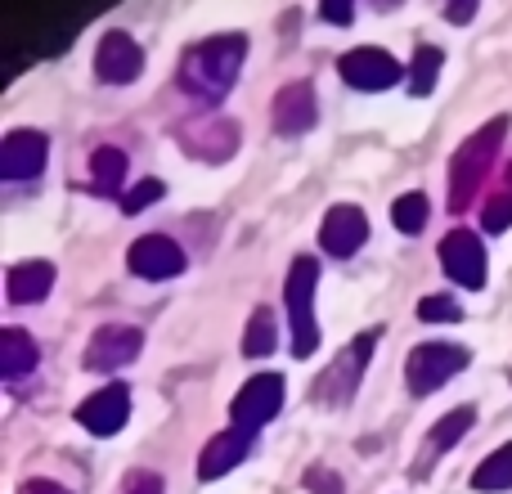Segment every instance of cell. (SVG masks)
Listing matches in <instances>:
<instances>
[{
	"instance_id": "1",
	"label": "cell",
	"mask_w": 512,
	"mask_h": 494,
	"mask_svg": "<svg viewBox=\"0 0 512 494\" xmlns=\"http://www.w3.org/2000/svg\"><path fill=\"white\" fill-rule=\"evenodd\" d=\"M243 54H248L243 36H207V41L189 45L185 59H180V72H176L180 90H185L194 104H221L243 72Z\"/></svg>"
},
{
	"instance_id": "2",
	"label": "cell",
	"mask_w": 512,
	"mask_h": 494,
	"mask_svg": "<svg viewBox=\"0 0 512 494\" xmlns=\"http://www.w3.org/2000/svg\"><path fill=\"white\" fill-rule=\"evenodd\" d=\"M504 135H508V117H490L477 135H468V140L459 144V153H454V162H450V212H463V207L477 198L481 180L490 176V167H495V158H499Z\"/></svg>"
},
{
	"instance_id": "3",
	"label": "cell",
	"mask_w": 512,
	"mask_h": 494,
	"mask_svg": "<svg viewBox=\"0 0 512 494\" xmlns=\"http://www.w3.org/2000/svg\"><path fill=\"white\" fill-rule=\"evenodd\" d=\"M315 283H319V265L310 256H297L283 279V301H288V324H292V355L306 360L315 355L319 337H315Z\"/></svg>"
},
{
	"instance_id": "4",
	"label": "cell",
	"mask_w": 512,
	"mask_h": 494,
	"mask_svg": "<svg viewBox=\"0 0 512 494\" xmlns=\"http://www.w3.org/2000/svg\"><path fill=\"white\" fill-rule=\"evenodd\" d=\"M468 346H454V342H432V346H414L405 364V382L414 396H432L436 387L454 378L459 369H468Z\"/></svg>"
},
{
	"instance_id": "5",
	"label": "cell",
	"mask_w": 512,
	"mask_h": 494,
	"mask_svg": "<svg viewBox=\"0 0 512 494\" xmlns=\"http://www.w3.org/2000/svg\"><path fill=\"white\" fill-rule=\"evenodd\" d=\"M337 72H342V81L355 90H391L400 77H405L400 63L391 59L387 50H378V45H360V50L342 54V59H337Z\"/></svg>"
},
{
	"instance_id": "6",
	"label": "cell",
	"mask_w": 512,
	"mask_h": 494,
	"mask_svg": "<svg viewBox=\"0 0 512 494\" xmlns=\"http://www.w3.org/2000/svg\"><path fill=\"white\" fill-rule=\"evenodd\" d=\"M126 418H131V391L122 382H108V387H99L95 396H86L77 405V423L90 436H117L126 427Z\"/></svg>"
},
{
	"instance_id": "7",
	"label": "cell",
	"mask_w": 512,
	"mask_h": 494,
	"mask_svg": "<svg viewBox=\"0 0 512 494\" xmlns=\"http://www.w3.org/2000/svg\"><path fill=\"white\" fill-rule=\"evenodd\" d=\"M441 265L445 274H450L454 283H463V288H486V247L472 230H450L441 239Z\"/></svg>"
},
{
	"instance_id": "8",
	"label": "cell",
	"mask_w": 512,
	"mask_h": 494,
	"mask_svg": "<svg viewBox=\"0 0 512 494\" xmlns=\"http://www.w3.org/2000/svg\"><path fill=\"white\" fill-rule=\"evenodd\" d=\"M126 265H131V274H140V279L162 283V279L185 274V252H180V243L167 239V234H144V239L131 243Z\"/></svg>"
},
{
	"instance_id": "9",
	"label": "cell",
	"mask_w": 512,
	"mask_h": 494,
	"mask_svg": "<svg viewBox=\"0 0 512 494\" xmlns=\"http://www.w3.org/2000/svg\"><path fill=\"white\" fill-rule=\"evenodd\" d=\"M144 351V333L140 328H126V324H108L90 337L86 346V369L95 373H113V369H126L131 360H140Z\"/></svg>"
},
{
	"instance_id": "10",
	"label": "cell",
	"mask_w": 512,
	"mask_h": 494,
	"mask_svg": "<svg viewBox=\"0 0 512 494\" xmlns=\"http://www.w3.org/2000/svg\"><path fill=\"white\" fill-rule=\"evenodd\" d=\"M180 149L189 158H203V162H225L234 149H239V126L225 122V117H203V122H189L176 131Z\"/></svg>"
},
{
	"instance_id": "11",
	"label": "cell",
	"mask_w": 512,
	"mask_h": 494,
	"mask_svg": "<svg viewBox=\"0 0 512 494\" xmlns=\"http://www.w3.org/2000/svg\"><path fill=\"white\" fill-rule=\"evenodd\" d=\"M279 405H283V378L279 373H261V378H252L248 387L234 396V405H230L234 427L256 432V427H265L274 414H279Z\"/></svg>"
},
{
	"instance_id": "12",
	"label": "cell",
	"mask_w": 512,
	"mask_h": 494,
	"mask_svg": "<svg viewBox=\"0 0 512 494\" xmlns=\"http://www.w3.org/2000/svg\"><path fill=\"white\" fill-rule=\"evenodd\" d=\"M144 72V50L126 32H108L95 50V77L108 86H131Z\"/></svg>"
},
{
	"instance_id": "13",
	"label": "cell",
	"mask_w": 512,
	"mask_h": 494,
	"mask_svg": "<svg viewBox=\"0 0 512 494\" xmlns=\"http://www.w3.org/2000/svg\"><path fill=\"white\" fill-rule=\"evenodd\" d=\"M45 158H50V140L41 131H9L5 144H0V176L32 180V176H41Z\"/></svg>"
},
{
	"instance_id": "14",
	"label": "cell",
	"mask_w": 512,
	"mask_h": 494,
	"mask_svg": "<svg viewBox=\"0 0 512 494\" xmlns=\"http://www.w3.org/2000/svg\"><path fill=\"white\" fill-rule=\"evenodd\" d=\"M364 239H369V216H364L360 207H351V203H337L333 212L324 216V225H319V243H324L328 256L360 252Z\"/></svg>"
},
{
	"instance_id": "15",
	"label": "cell",
	"mask_w": 512,
	"mask_h": 494,
	"mask_svg": "<svg viewBox=\"0 0 512 494\" xmlns=\"http://www.w3.org/2000/svg\"><path fill=\"white\" fill-rule=\"evenodd\" d=\"M319 117V104H315V86L310 81H292L274 95V131L279 135H306Z\"/></svg>"
},
{
	"instance_id": "16",
	"label": "cell",
	"mask_w": 512,
	"mask_h": 494,
	"mask_svg": "<svg viewBox=\"0 0 512 494\" xmlns=\"http://www.w3.org/2000/svg\"><path fill=\"white\" fill-rule=\"evenodd\" d=\"M252 445H256V432H248V427H230V432L212 436L203 459H198V477L216 481V477H225V472H234L252 454Z\"/></svg>"
},
{
	"instance_id": "17",
	"label": "cell",
	"mask_w": 512,
	"mask_h": 494,
	"mask_svg": "<svg viewBox=\"0 0 512 494\" xmlns=\"http://www.w3.org/2000/svg\"><path fill=\"white\" fill-rule=\"evenodd\" d=\"M373 342H378V333H364V337H355V342L346 346V355H342V360H337L333 369H328V378H319V382H324V391H319V396H324V400H333V405H342V400L355 391V382H360L364 364H369Z\"/></svg>"
},
{
	"instance_id": "18",
	"label": "cell",
	"mask_w": 512,
	"mask_h": 494,
	"mask_svg": "<svg viewBox=\"0 0 512 494\" xmlns=\"http://www.w3.org/2000/svg\"><path fill=\"white\" fill-rule=\"evenodd\" d=\"M54 288V265L50 261H18L14 270L5 274V292L14 306H32V301L50 297Z\"/></svg>"
},
{
	"instance_id": "19",
	"label": "cell",
	"mask_w": 512,
	"mask_h": 494,
	"mask_svg": "<svg viewBox=\"0 0 512 494\" xmlns=\"http://www.w3.org/2000/svg\"><path fill=\"white\" fill-rule=\"evenodd\" d=\"M36 360H41V351H36V342L23 328H5V333H0V373H5V378L32 373Z\"/></svg>"
},
{
	"instance_id": "20",
	"label": "cell",
	"mask_w": 512,
	"mask_h": 494,
	"mask_svg": "<svg viewBox=\"0 0 512 494\" xmlns=\"http://www.w3.org/2000/svg\"><path fill=\"white\" fill-rule=\"evenodd\" d=\"M122 180H126V153L122 149H95L90 153V189L95 194H104V198H113L117 189H122Z\"/></svg>"
},
{
	"instance_id": "21",
	"label": "cell",
	"mask_w": 512,
	"mask_h": 494,
	"mask_svg": "<svg viewBox=\"0 0 512 494\" xmlns=\"http://www.w3.org/2000/svg\"><path fill=\"white\" fill-rule=\"evenodd\" d=\"M472 490L481 494H499V490H512V441L504 450H495L486 463L477 468V477H472Z\"/></svg>"
},
{
	"instance_id": "22",
	"label": "cell",
	"mask_w": 512,
	"mask_h": 494,
	"mask_svg": "<svg viewBox=\"0 0 512 494\" xmlns=\"http://www.w3.org/2000/svg\"><path fill=\"white\" fill-rule=\"evenodd\" d=\"M279 346V324H274V310H252L248 328H243V355H270Z\"/></svg>"
},
{
	"instance_id": "23",
	"label": "cell",
	"mask_w": 512,
	"mask_h": 494,
	"mask_svg": "<svg viewBox=\"0 0 512 494\" xmlns=\"http://www.w3.org/2000/svg\"><path fill=\"white\" fill-rule=\"evenodd\" d=\"M472 418H477V409L472 405H459V409H450V414L441 418V423L432 427V441H427V454H441V450H450V445H459V436L472 427Z\"/></svg>"
},
{
	"instance_id": "24",
	"label": "cell",
	"mask_w": 512,
	"mask_h": 494,
	"mask_svg": "<svg viewBox=\"0 0 512 494\" xmlns=\"http://www.w3.org/2000/svg\"><path fill=\"white\" fill-rule=\"evenodd\" d=\"M481 225H486L490 234H504L508 225H512V162L504 167V185L490 194L486 212H481Z\"/></svg>"
},
{
	"instance_id": "25",
	"label": "cell",
	"mask_w": 512,
	"mask_h": 494,
	"mask_svg": "<svg viewBox=\"0 0 512 494\" xmlns=\"http://www.w3.org/2000/svg\"><path fill=\"white\" fill-rule=\"evenodd\" d=\"M427 212H432V203H427L423 194H405L391 203V225H396L400 234H418L427 225Z\"/></svg>"
},
{
	"instance_id": "26",
	"label": "cell",
	"mask_w": 512,
	"mask_h": 494,
	"mask_svg": "<svg viewBox=\"0 0 512 494\" xmlns=\"http://www.w3.org/2000/svg\"><path fill=\"white\" fill-rule=\"evenodd\" d=\"M436 77H441V50H436V45H418L414 72H409V90H414V95H432Z\"/></svg>"
},
{
	"instance_id": "27",
	"label": "cell",
	"mask_w": 512,
	"mask_h": 494,
	"mask_svg": "<svg viewBox=\"0 0 512 494\" xmlns=\"http://www.w3.org/2000/svg\"><path fill=\"white\" fill-rule=\"evenodd\" d=\"M418 319H427V324H459L463 310L454 297H423L418 301Z\"/></svg>"
},
{
	"instance_id": "28",
	"label": "cell",
	"mask_w": 512,
	"mask_h": 494,
	"mask_svg": "<svg viewBox=\"0 0 512 494\" xmlns=\"http://www.w3.org/2000/svg\"><path fill=\"white\" fill-rule=\"evenodd\" d=\"M162 194H167V185H162V180H140V185H135L131 194L122 198V212H126V216L144 212V207H153V203H158Z\"/></svg>"
},
{
	"instance_id": "29",
	"label": "cell",
	"mask_w": 512,
	"mask_h": 494,
	"mask_svg": "<svg viewBox=\"0 0 512 494\" xmlns=\"http://www.w3.org/2000/svg\"><path fill=\"white\" fill-rule=\"evenodd\" d=\"M306 486L315 494H342V481H337L333 468H310L306 472Z\"/></svg>"
},
{
	"instance_id": "30",
	"label": "cell",
	"mask_w": 512,
	"mask_h": 494,
	"mask_svg": "<svg viewBox=\"0 0 512 494\" xmlns=\"http://www.w3.org/2000/svg\"><path fill=\"white\" fill-rule=\"evenodd\" d=\"M122 494H162V477H158V472H131V477H126V486H122Z\"/></svg>"
},
{
	"instance_id": "31",
	"label": "cell",
	"mask_w": 512,
	"mask_h": 494,
	"mask_svg": "<svg viewBox=\"0 0 512 494\" xmlns=\"http://www.w3.org/2000/svg\"><path fill=\"white\" fill-rule=\"evenodd\" d=\"M319 14H324L328 23L346 27L351 23V14H355V0H319Z\"/></svg>"
},
{
	"instance_id": "32",
	"label": "cell",
	"mask_w": 512,
	"mask_h": 494,
	"mask_svg": "<svg viewBox=\"0 0 512 494\" xmlns=\"http://www.w3.org/2000/svg\"><path fill=\"white\" fill-rule=\"evenodd\" d=\"M481 0H445V14H450V23H468L472 14H477Z\"/></svg>"
},
{
	"instance_id": "33",
	"label": "cell",
	"mask_w": 512,
	"mask_h": 494,
	"mask_svg": "<svg viewBox=\"0 0 512 494\" xmlns=\"http://www.w3.org/2000/svg\"><path fill=\"white\" fill-rule=\"evenodd\" d=\"M18 494H72V490H63L59 481H23Z\"/></svg>"
},
{
	"instance_id": "34",
	"label": "cell",
	"mask_w": 512,
	"mask_h": 494,
	"mask_svg": "<svg viewBox=\"0 0 512 494\" xmlns=\"http://www.w3.org/2000/svg\"><path fill=\"white\" fill-rule=\"evenodd\" d=\"M373 5H378V9H391V5H400V0H373Z\"/></svg>"
}]
</instances>
